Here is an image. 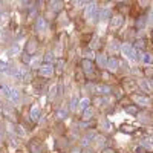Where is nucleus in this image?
Returning <instances> with one entry per match:
<instances>
[{
    "mask_svg": "<svg viewBox=\"0 0 153 153\" xmlns=\"http://www.w3.org/2000/svg\"><path fill=\"white\" fill-rule=\"evenodd\" d=\"M147 17L146 16H139L138 19H136V23H135V28L136 29H144L146 26H147Z\"/></svg>",
    "mask_w": 153,
    "mask_h": 153,
    "instance_id": "20",
    "label": "nucleus"
},
{
    "mask_svg": "<svg viewBox=\"0 0 153 153\" xmlns=\"http://www.w3.org/2000/svg\"><path fill=\"white\" fill-rule=\"evenodd\" d=\"M83 52H84V58H86V60H91V61H94V60H95V57H97V54L94 52V49H91L89 46H86V48H84Z\"/></svg>",
    "mask_w": 153,
    "mask_h": 153,
    "instance_id": "23",
    "label": "nucleus"
},
{
    "mask_svg": "<svg viewBox=\"0 0 153 153\" xmlns=\"http://www.w3.org/2000/svg\"><path fill=\"white\" fill-rule=\"evenodd\" d=\"M68 113H69V110H68L66 107H60V109L57 110V118H58V120H65V118L68 117Z\"/></svg>",
    "mask_w": 153,
    "mask_h": 153,
    "instance_id": "28",
    "label": "nucleus"
},
{
    "mask_svg": "<svg viewBox=\"0 0 153 153\" xmlns=\"http://www.w3.org/2000/svg\"><path fill=\"white\" fill-rule=\"evenodd\" d=\"M31 61H32L31 55H28L26 52H23V54H22V63H23L25 66H28V68H29V65H31Z\"/></svg>",
    "mask_w": 153,
    "mask_h": 153,
    "instance_id": "32",
    "label": "nucleus"
},
{
    "mask_svg": "<svg viewBox=\"0 0 153 153\" xmlns=\"http://www.w3.org/2000/svg\"><path fill=\"white\" fill-rule=\"evenodd\" d=\"M49 94H51V97H55V95H57V86H55V84L51 87V92H49Z\"/></svg>",
    "mask_w": 153,
    "mask_h": 153,
    "instance_id": "39",
    "label": "nucleus"
},
{
    "mask_svg": "<svg viewBox=\"0 0 153 153\" xmlns=\"http://www.w3.org/2000/svg\"><path fill=\"white\" fill-rule=\"evenodd\" d=\"M29 152L31 153H43V144L38 139H32L29 143Z\"/></svg>",
    "mask_w": 153,
    "mask_h": 153,
    "instance_id": "16",
    "label": "nucleus"
},
{
    "mask_svg": "<svg viewBox=\"0 0 153 153\" xmlns=\"http://www.w3.org/2000/svg\"><path fill=\"white\" fill-rule=\"evenodd\" d=\"M101 153H117V152H115V149H112V147H107L104 150H101Z\"/></svg>",
    "mask_w": 153,
    "mask_h": 153,
    "instance_id": "40",
    "label": "nucleus"
},
{
    "mask_svg": "<svg viewBox=\"0 0 153 153\" xmlns=\"http://www.w3.org/2000/svg\"><path fill=\"white\" fill-rule=\"evenodd\" d=\"M124 23V16L123 14H113L109 20V28L110 31H118Z\"/></svg>",
    "mask_w": 153,
    "mask_h": 153,
    "instance_id": "3",
    "label": "nucleus"
},
{
    "mask_svg": "<svg viewBox=\"0 0 153 153\" xmlns=\"http://www.w3.org/2000/svg\"><path fill=\"white\" fill-rule=\"evenodd\" d=\"M9 71H11V68H9L8 63L3 61V60H0V72L2 74H9Z\"/></svg>",
    "mask_w": 153,
    "mask_h": 153,
    "instance_id": "31",
    "label": "nucleus"
},
{
    "mask_svg": "<svg viewBox=\"0 0 153 153\" xmlns=\"http://www.w3.org/2000/svg\"><path fill=\"white\" fill-rule=\"evenodd\" d=\"M121 132H123V133H135L136 129H135V126L124 124V126H121Z\"/></svg>",
    "mask_w": 153,
    "mask_h": 153,
    "instance_id": "29",
    "label": "nucleus"
},
{
    "mask_svg": "<svg viewBox=\"0 0 153 153\" xmlns=\"http://www.w3.org/2000/svg\"><path fill=\"white\" fill-rule=\"evenodd\" d=\"M16 133H17V135H19V136H22V138H23V136H25V130H23V129H22V126H19V124H17V126H16Z\"/></svg>",
    "mask_w": 153,
    "mask_h": 153,
    "instance_id": "38",
    "label": "nucleus"
},
{
    "mask_svg": "<svg viewBox=\"0 0 153 153\" xmlns=\"http://www.w3.org/2000/svg\"><path fill=\"white\" fill-rule=\"evenodd\" d=\"M106 69H107V72H110V74L118 72V71H120V60H118L117 57H110V58L107 60Z\"/></svg>",
    "mask_w": 153,
    "mask_h": 153,
    "instance_id": "11",
    "label": "nucleus"
},
{
    "mask_svg": "<svg viewBox=\"0 0 153 153\" xmlns=\"http://www.w3.org/2000/svg\"><path fill=\"white\" fill-rule=\"evenodd\" d=\"M63 66H65V61L58 60V61H57V66H55V71H57L58 74H61V72H63Z\"/></svg>",
    "mask_w": 153,
    "mask_h": 153,
    "instance_id": "35",
    "label": "nucleus"
},
{
    "mask_svg": "<svg viewBox=\"0 0 153 153\" xmlns=\"http://www.w3.org/2000/svg\"><path fill=\"white\" fill-rule=\"evenodd\" d=\"M38 46H40V43H38L37 37H29L28 42H26V46H25V52H26L28 55H34L37 52Z\"/></svg>",
    "mask_w": 153,
    "mask_h": 153,
    "instance_id": "5",
    "label": "nucleus"
},
{
    "mask_svg": "<svg viewBox=\"0 0 153 153\" xmlns=\"http://www.w3.org/2000/svg\"><path fill=\"white\" fill-rule=\"evenodd\" d=\"M78 104H80V98H78V95H72V98H71V104H69V109L74 112V110H76Z\"/></svg>",
    "mask_w": 153,
    "mask_h": 153,
    "instance_id": "26",
    "label": "nucleus"
},
{
    "mask_svg": "<svg viewBox=\"0 0 153 153\" xmlns=\"http://www.w3.org/2000/svg\"><path fill=\"white\" fill-rule=\"evenodd\" d=\"M107 60H109V57L106 54H103V52L97 54V57H95V66L100 68V69H104L107 66Z\"/></svg>",
    "mask_w": 153,
    "mask_h": 153,
    "instance_id": "13",
    "label": "nucleus"
},
{
    "mask_svg": "<svg viewBox=\"0 0 153 153\" xmlns=\"http://www.w3.org/2000/svg\"><path fill=\"white\" fill-rule=\"evenodd\" d=\"M29 117L34 123H37L38 120H40V107H38L37 104L31 106V110H29Z\"/></svg>",
    "mask_w": 153,
    "mask_h": 153,
    "instance_id": "17",
    "label": "nucleus"
},
{
    "mask_svg": "<svg viewBox=\"0 0 153 153\" xmlns=\"http://www.w3.org/2000/svg\"><path fill=\"white\" fill-rule=\"evenodd\" d=\"M84 19L92 22V23H98V8H97V2H87L86 8H84Z\"/></svg>",
    "mask_w": 153,
    "mask_h": 153,
    "instance_id": "1",
    "label": "nucleus"
},
{
    "mask_svg": "<svg viewBox=\"0 0 153 153\" xmlns=\"http://www.w3.org/2000/svg\"><path fill=\"white\" fill-rule=\"evenodd\" d=\"M113 16V12H112V9H109V8H98V19L100 20H110V17Z\"/></svg>",
    "mask_w": 153,
    "mask_h": 153,
    "instance_id": "15",
    "label": "nucleus"
},
{
    "mask_svg": "<svg viewBox=\"0 0 153 153\" xmlns=\"http://www.w3.org/2000/svg\"><path fill=\"white\" fill-rule=\"evenodd\" d=\"M46 28H48V20H46L45 17H37L35 22H34V29H35V32L43 34V32L46 31Z\"/></svg>",
    "mask_w": 153,
    "mask_h": 153,
    "instance_id": "8",
    "label": "nucleus"
},
{
    "mask_svg": "<svg viewBox=\"0 0 153 153\" xmlns=\"http://www.w3.org/2000/svg\"><path fill=\"white\" fill-rule=\"evenodd\" d=\"M124 112L129 113V115H133V117H138V113L141 112V110H139V107L135 106V104H129V106L124 107Z\"/></svg>",
    "mask_w": 153,
    "mask_h": 153,
    "instance_id": "21",
    "label": "nucleus"
},
{
    "mask_svg": "<svg viewBox=\"0 0 153 153\" xmlns=\"http://www.w3.org/2000/svg\"><path fill=\"white\" fill-rule=\"evenodd\" d=\"M146 45H147L146 38H136L135 43H133L132 46H133V49H136V51H143V52H146Z\"/></svg>",
    "mask_w": 153,
    "mask_h": 153,
    "instance_id": "18",
    "label": "nucleus"
},
{
    "mask_svg": "<svg viewBox=\"0 0 153 153\" xmlns=\"http://www.w3.org/2000/svg\"><path fill=\"white\" fill-rule=\"evenodd\" d=\"M144 76L146 78H149V80H152L153 78V68H150V66H147V69H144Z\"/></svg>",
    "mask_w": 153,
    "mask_h": 153,
    "instance_id": "34",
    "label": "nucleus"
},
{
    "mask_svg": "<svg viewBox=\"0 0 153 153\" xmlns=\"http://www.w3.org/2000/svg\"><path fill=\"white\" fill-rule=\"evenodd\" d=\"M95 92H97L100 97H106V95H110V94L113 92V87L109 86V84L101 83V84H97V86H95Z\"/></svg>",
    "mask_w": 153,
    "mask_h": 153,
    "instance_id": "10",
    "label": "nucleus"
},
{
    "mask_svg": "<svg viewBox=\"0 0 153 153\" xmlns=\"http://www.w3.org/2000/svg\"><path fill=\"white\" fill-rule=\"evenodd\" d=\"M54 54H51V52H48L46 55H45V65H54Z\"/></svg>",
    "mask_w": 153,
    "mask_h": 153,
    "instance_id": "33",
    "label": "nucleus"
},
{
    "mask_svg": "<svg viewBox=\"0 0 153 153\" xmlns=\"http://www.w3.org/2000/svg\"><path fill=\"white\" fill-rule=\"evenodd\" d=\"M101 83H104V84H112L113 83V74L107 72V71H103L101 72Z\"/></svg>",
    "mask_w": 153,
    "mask_h": 153,
    "instance_id": "19",
    "label": "nucleus"
},
{
    "mask_svg": "<svg viewBox=\"0 0 153 153\" xmlns=\"http://www.w3.org/2000/svg\"><path fill=\"white\" fill-rule=\"evenodd\" d=\"M146 66H150V65H153V54L152 52H144V55H143V60H141Z\"/></svg>",
    "mask_w": 153,
    "mask_h": 153,
    "instance_id": "25",
    "label": "nucleus"
},
{
    "mask_svg": "<svg viewBox=\"0 0 153 153\" xmlns=\"http://www.w3.org/2000/svg\"><path fill=\"white\" fill-rule=\"evenodd\" d=\"M95 136H97V133H95L94 130H89V132L83 136V139H81V147H83V149H87L89 146L92 144V141H94Z\"/></svg>",
    "mask_w": 153,
    "mask_h": 153,
    "instance_id": "14",
    "label": "nucleus"
},
{
    "mask_svg": "<svg viewBox=\"0 0 153 153\" xmlns=\"http://www.w3.org/2000/svg\"><path fill=\"white\" fill-rule=\"evenodd\" d=\"M91 104H92V100L89 98V97H86V98L80 100V104H78V107H80L81 110H86V109L91 107Z\"/></svg>",
    "mask_w": 153,
    "mask_h": 153,
    "instance_id": "24",
    "label": "nucleus"
},
{
    "mask_svg": "<svg viewBox=\"0 0 153 153\" xmlns=\"http://www.w3.org/2000/svg\"><path fill=\"white\" fill-rule=\"evenodd\" d=\"M8 92H9V87H8V86H3V84H0V95L8 97Z\"/></svg>",
    "mask_w": 153,
    "mask_h": 153,
    "instance_id": "36",
    "label": "nucleus"
},
{
    "mask_svg": "<svg viewBox=\"0 0 153 153\" xmlns=\"http://www.w3.org/2000/svg\"><path fill=\"white\" fill-rule=\"evenodd\" d=\"M92 115H94V110L89 107V109L83 110V113H81V120H83V121H89V120L92 118Z\"/></svg>",
    "mask_w": 153,
    "mask_h": 153,
    "instance_id": "27",
    "label": "nucleus"
},
{
    "mask_svg": "<svg viewBox=\"0 0 153 153\" xmlns=\"http://www.w3.org/2000/svg\"><path fill=\"white\" fill-rule=\"evenodd\" d=\"M143 149H144V150H150V152H153V143H152V141L144 143V144H143Z\"/></svg>",
    "mask_w": 153,
    "mask_h": 153,
    "instance_id": "37",
    "label": "nucleus"
},
{
    "mask_svg": "<svg viewBox=\"0 0 153 153\" xmlns=\"http://www.w3.org/2000/svg\"><path fill=\"white\" fill-rule=\"evenodd\" d=\"M17 52H19V46L16 45L14 48H12V49H11V54H12V55H14V54H17Z\"/></svg>",
    "mask_w": 153,
    "mask_h": 153,
    "instance_id": "41",
    "label": "nucleus"
},
{
    "mask_svg": "<svg viewBox=\"0 0 153 153\" xmlns=\"http://www.w3.org/2000/svg\"><path fill=\"white\" fill-rule=\"evenodd\" d=\"M80 66H81V72H83L84 75H87V76H89V75H94V74H95V69H97L95 63L91 61V60H86V58L81 60Z\"/></svg>",
    "mask_w": 153,
    "mask_h": 153,
    "instance_id": "4",
    "label": "nucleus"
},
{
    "mask_svg": "<svg viewBox=\"0 0 153 153\" xmlns=\"http://www.w3.org/2000/svg\"><path fill=\"white\" fill-rule=\"evenodd\" d=\"M38 75L40 76H43V78H51L54 74H55V66L54 65H43L42 66H38Z\"/></svg>",
    "mask_w": 153,
    "mask_h": 153,
    "instance_id": "6",
    "label": "nucleus"
},
{
    "mask_svg": "<svg viewBox=\"0 0 153 153\" xmlns=\"http://www.w3.org/2000/svg\"><path fill=\"white\" fill-rule=\"evenodd\" d=\"M49 6H51V11L54 12V14H58V12H61L63 9V2H49Z\"/></svg>",
    "mask_w": 153,
    "mask_h": 153,
    "instance_id": "22",
    "label": "nucleus"
},
{
    "mask_svg": "<svg viewBox=\"0 0 153 153\" xmlns=\"http://www.w3.org/2000/svg\"><path fill=\"white\" fill-rule=\"evenodd\" d=\"M8 100L11 101L12 104H19V103H20V100H22V95H20V92L17 91V89H14V87H9V92H8Z\"/></svg>",
    "mask_w": 153,
    "mask_h": 153,
    "instance_id": "12",
    "label": "nucleus"
},
{
    "mask_svg": "<svg viewBox=\"0 0 153 153\" xmlns=\"http://www.w3.org/2000/svg\"><path fill=\"white\" fill-rule=\"evenodd\" d=\"M136 83H138V87L141 89L144 94H150V92H153V81H152V80H149V78H143V80H139V81H136Z\"/></svg>",
    "mask_w": 153,
    "mask_h": 153,
    "instance_id": "9",
    "label": "nucleus"
},
{
    "mask_svg": "<svg viewBox=\"0 0 153 153\" xmlns=\"http://www.w3.org/2000/svg\"><path fill=\"white\" fill-rule=\"evenodd\" d=\"M104 143H106V136H103V135H97L94 138V141H92V144H95V146H101Z\"/></svg>",
    "mask_w": 153,
    "mask_h": 153,
    "instance_id": "30",
    "label": "nucleus"
},
{
    "mask_svg": "<svg viewBox=\"0 0 153 153\" xmlns=\"http://www.w3.org/2000/svg\"><path fill=\"white\" fill-rule=\"evenodd\" d=\"M120 49H121L123 55H124L127 60H135V49H133V46H132L130 43H123V45L120 46Z\"/></svg>",
    "mask_w": 153,
    "mask_h": 153,
    "instance_id": "7",
    "label": "nucleus"
},
{
    "mask_svg": "<svg viewBox=\"0 0 153 153\" xmlns=\"http://www.w3.org/2000/svg\"><path fill=\"white\" fill-rule=\"evenodd\" d=\"M132 101H133V104L138 106V107H149L152 104V98L143 92H135L130 95Z\"/></svg>",
    "mask_w": 153,
    "mask_h": 153,
    "instance_id": "2",
    "label": "nucleus"
},
{
    "mask_svg": "<svg viewBox=\"0 0 153 153\" xmlns=\"http://www.w3.org/2000/svg\"><path fill=\"white\" fill-rule=\"evenodd\" d=\"M150 42H152V45H153V29L150 31Z\"/></svg>",
    "mask_w": 153,
    "mask_h": 153,
    "instance_id": "42",
    "label": "nucleus"
}]
</instances>
